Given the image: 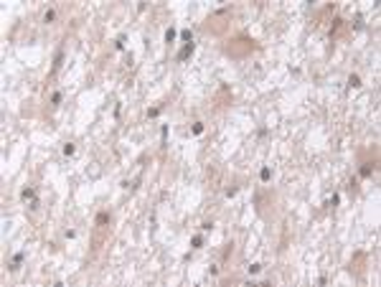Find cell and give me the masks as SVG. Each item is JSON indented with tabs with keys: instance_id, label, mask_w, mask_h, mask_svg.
Segmentation results:
<instances>
[{
	"instance_id": "cell-1",
	"label": "cell",
	"mask_w": 381,
	"mask_h": 287,
	"mask_svg": "<svg viewBox=\"0 0 381 287\" xmlns=\"http://www.w3.org/2000/svg\"><path fill=\"white\" fill-rule=\"evenodd\" d=\"M188 53H193V43H186V46H183V51L178 53V61H186Z\"/></svg>"
},
{
	"instance_id": "cell-2",
	"label": "cell",
	"mask_w": 381,
	"mask_h": 287,
	"mask_svg": "<svg viewBox=\"0 0 381 287\" xmlns=\"http://www.w3.org/2000/svg\"><path fill=\"white\" fill-rule=\"evenodd\" d=\"M21 196H23L26 201H28V198H31V201H36V191H33V188H23V193H21Z\"/></svg>"
},
{
	"instance_id": "cell-3",
	"label": "cell",
	"mask_w": 381,
	"mask_h": 287,
	"mask_svg": "<svg viewBox=\"0 0 381 287\" xmlns=\"http://www.w3.org/2000/svg\"><path fill=\"white\" fill-rule=\"evenodd\" d=\"M23 262V252H18L15 257H13V264H10V270H18V264Z\"/></svg>"
},
{
	"instance_id": "cell-4",
	"label": "cell",
	"mask_w": 381,
	"mask_h": 287,
	"mask_svg": "<svg viewBox=\"0 0 381 287\" xmlns=\"http://www.w3.org/2000/svg\"><path fill=\"white\" fill-rule=\"evenodd\" d=\"M165 41H168V43L176 41V28H168V31H165Z\"/></svg>"
},
{
	"instance_id": "cell-5",
	"label": "cell",
	"mask_w": 381,
	"mask_h": 287,
	"mask_svg": "<svg viewBox=\"0 0 381 287\" xmlns=\"http://www.w3.org/2000/svg\"><path fill=\"white\" fill-rule=\"evenodd\" d=\"M181 38H183L186 43H193V33H190V31H183V33H181Z\"/></svg>"
},
{
	"instance_id": "cell-6",
	"label": "cell",
	"mask_w": 381,
	"mask_h": 287,
	"mask_svg": "<svg viewBox=\"0 0 381 287\" xmlns=\"http://www.w3.org/2000/svg\"><path fill=\"white\" fill-rule=\"evenodd\" d=\"M270 176H272V170H270V168H262V173H259V178H262V181H270Z\"/></svg>"
},
{
	"instance_id": "cell-7",
	"label": "cell",
	"mask_w": 381,
	"mask_h": 287,
	"mask_svg": "<svg viewBox=\"0 0 381 287\" xmlns=\"http://www.w3.org/2000/svg\"><path fill=\"white\" fill-rule=\"evenodd\" d=\"M53 18H56V10H46V15H43V21H46V23H51Z\"/></svg>"
},
{
	"instance_id": "cell-8",
	"label": "cell",
	"mask_w": 381,
	"mask_h": 287,
	"mask_svg": "<svg viewBox=\"0 0 381 287\" xmlns=\"http://www.w3.org/2000/svg\"><path fill=\"white\" fill-rule=\"evenodd\" d=\"M74 150H76V147H74L71 142H66V145H64V155H74Z\"/></svg>"
},
{
	"instance_id": "cell-9",
	"label": "cell",
	"mask_w": 381,
	"mask_h": 287,
	"mask_svg": "<svg viewBox=\"0 0 381 287\" xmlns=\"http://www.w3.org/2000/svg\"><path fill=\"white\" fill-rule=\"evenodd\" d=\"M190 244H193V249H198V246H203V236H193V241H190Z\"/></svg>"
},
{
	"instance_id": "cell-10",
	"label": "cell",
	"mask_w": 381,
	"mask_h": 287,
	"mask_svg": "<svg viewBox=\"0 0 381 287\" xmlns=\"http://www.w3.org/2000/svg\"><path fill=\"white\" fill-rule=\"evenodd\" d=\"M51 102H53V104H61V92H53V94H51Z\"/></svg>"
},
{
	"instance_id": "cell-11",
	"label": "cell",
	"mask_w": 381,
	"mask_h": 287,
	"mask_svg": "<svg viewBox=\"0 0 381 287\" xmlns=\"http://www.w3.org/2000/svg\"><path fill=\"white\" fill-rule=\"evenodd\" d=\"M348 84H351V87H361V79H358V76H356V74H353V76H351V79H348Z\"/></svg>"
},
{
	"instance_id": "cell-12",
	"label": "cell",
	"mask_w": 381,
	"mask_h": 287,
	"mask_svg": "<svg viewBox=\"0 0 381 287\" xmlns=\"http://www.w3.org/2000/svg\"><path fill=\"white\" fill-rule=\"evenodd\" d=\"M361 176L369 178V176H371V165H364V168H361Z\"/></svg>"
},
{
	"instance_id": "cell-13",
	"label": "cell",
	"mask_w": 381,
	"mask_h": 287,
	"mask_svg": "<svg viewBox=\"0 0 381 287\" xmlns=\"http://www.w3.org/2000/svg\"><path fill=\"white\" fill-rule=\"evenodd\" d=\"M262 270V264H249V275H257Z\"/></svg>"
},
{
	"instance_id": "cell-14",
	"label": "cell",
	"mask_w": 381,
	"mask_h": 287,
	"mask_svg": "<svg viewBox=\"0 0 381 287\" xmlns=\"http://www.w3.org/2000/svg\"><path fill=\"white\" fill-rule=\"evenodd\" d=\"M201 132H203V125L196 122V125H193V135H201Z\"/></svg>"
},
{
	"instance_id": "cell-15",
	"label": "cell",
	"mask_w": 381,
	"mask_h": 287,
	"mask_svg": "<svg viewBox=\"0 0 381 287\" xmlns=\"http://www.w3.org/2000/svg\"><path fill=\"white\" fill-rule=\"evenodd\" d=\"M226 196L231 198V196H236V186H231V188H226Z\"/></svg>"
},
{
	"instance_id": "cell-16",
	"label": "cell",
	"mask_w": 381,
	"mask_h": 287,
	"mask_svg": "<svg viewBox=\"0 0 381 287\" xmlns=\"http://www.w3.org/2000/svg\"><path fill=\"white\" fill-rule=\"evenodd\" d=\"M107 219H109V216H107V214H99V216H97V224H104V221H107Z\"/></svg>"
}]
</instances>
